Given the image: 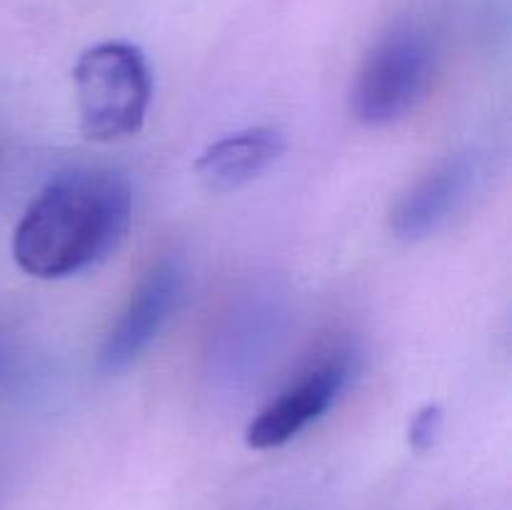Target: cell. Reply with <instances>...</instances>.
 I'll return each mask as SVG.
<instances>
[{
    "label": "cell",
    "mask_w": 512,
    "mask_h": 510,
    "mask_svg": "<svg viewBox=\"0 0 512 510\" xmlns=\"http://www.w3.org/2000/svg\"><path fill=\"white\" fill-rule=\"evenodd\" d=\"M133 223L128 180L115 170H70L50 180L13 233V258L43 280L73 278L120 248Z\"/></svg>",
    "instance_id": "obj_1"
},
{
    "label": "cell",
    "mask_w": 512,
    "mask_h": 510,
    "mask_svg": "<svg viewBox=\"0 0 512 510\" xmlns=\"http://www.w3.org/2000/svg\"><path fill=\"white\" fill-rule=\"evenodd\" d=\"M80 133L93 143L135 135L153 100V73L143 50L125 40L90 45L73 68Z\"/></svg>",
    "instance_id": "obj_2"
},
{
    "label": "cell",
    "mask_w": 512,
    "mask_h": 510,
    "mask_svg": "<svg viewBox=\"0 0 512 510\" xmlns=\"http://www.w3.org/2000/svg\"><path fill=\"white\" fill-rule=\"evenodd\" d=\"M435 75V45L420 25H398L365 55L355 75L350 108L370 128L398 123L428 95Z\"/></svg>",
    "instance_id": "obj_3"
},
{
    "label": "cell",
    "mask_w": 512,
    "mask_h": 510,
    "mask_svg": "<svg viewBox=\"0 0 512 510\" xmlns=\"http://www.w3.org/2000/svg\"><path fill=\"white\" fill-rule=\"evenodd\" d=\"M183 290L185 268L180 260L168 258L153 265L133 290L128 305L105 338L98 355V368L108 375L128 370L170 323L183 300Z\"/></svg>",
    "instance_id": "obj_4"
},
{
    "label": "cell",
    "mask_w": 512,
    "mask_h": 510,
    "mask_svg": "<svg viewBox=\"0 0 512 510\" xmlns=\"http://www.w3.org/2000/svg\"><path fill=\"white\" fill-rule=\"evenodd\" d=\"M350 380V360L343 353L323 360L275 395L245 430V443L253 450L283 448L303 430L318 423L335 405Z\"/></svg>",
    "instance_id": "obj_5"
},
{
    "label": "cell",
    "mask_w": 512,
    "mask_h": 510,
    "mask_svg": "<svg viewBox=\"0 0 512 510\" xmlns=\"http://www.w3.org/2000/svg\"><path fill=\"white\" fill-rule=\"evenodd\" d=\"M480 180V158L473 150L448 155L410 185L393 210V233L400 240H423L460 213Z\"/></svg>",
    "instance_id": "obj_6"
},
{
    "label": "cell",
    "mask_w": 512,
    "mask_h": 510,
    "mask_svg": "<svg viewBox=\"0 0 512 510\" xmlns=\"http://www.w3.org/2000/svg\"><path fill=\"white\" fill-rule=\"evenodd\" d=\"M283 153V133L268 125H255L210 143L195 160V173L208 188L235 190L268 173Z\"/></svg>",
    "instance_id": "obj_7"
},
{
    "label": "cell",
    "mask_w": 512,
    "mask_h": 510,
    "mask_svg": "<svg viewBox=\"0 0 512 510\" xmlns=\"http://www.w3.org/2000/svg\"><path fill=\"white\" fill-rule=\"evenodd\" d=\"M445 425V410L438 403H425L423 408L415 410V415L408 423V443L410 448L425 453L438 443L440 433Z\"/></svg>",
    "instance_id": "obj_8"
}]
</instances>
